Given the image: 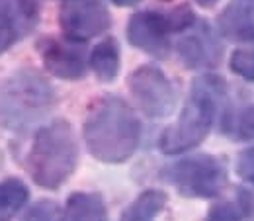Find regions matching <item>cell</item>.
I'll use <instances>...</instances> for the list:
<instances>
[{
  "label": "cell",
  "mask_w": 254,
  "mask_h": 221,
  "mask_svg": "<svg viewBox=\"0 0 254 221\" xmlns=\"http://www.w3.org/2000/svg\"><path fill=\"white\" fill-rule=\"evenodd\" d=\"M41 59L53 76L63 80H80L88 67L86 55L80 47L55 39H47L41 45Z\"/></svg>",
  "instance_id": "cell-11"
},
{
  "label": "cell",
  "mask_w": 254,
  "mask_h": 221,
  "mask_svg": "<svg viewBox=\"0 0 254 221\" xmlns=\"http://www.w3.org/2000/svg\"><path fill=\"white\" fill-rule=\"evenodd\" d=\"M82 135L96 160L120 164L137 151L141 122L126 100L108 94L98 98L88 108Z\"/></svg>",
  "instance_id": "cell-1"
},
{
  "label": "cell",
  "mask_w": 254,
  "mask_h": 221,
  "mask_svg": "<svg viewBox=\"0 0 254 221\" xmlns=\"http://www.w3.org/2000/svg\"><path fill=\"white\" fill-rule=\"evenodd\" d=\"M59 24L68 41H88L110 30L112 16L102 0H64Z\"/></svg>",
  "instance_id": "cell-7"
},
{
  "label": "cell",
  "mask_w": 254,
  "mask_h": 221,
  "mask_svg": "<svg viewBox=\"0 0 254 221\" xmlns=\"http://www.w3.org/2000/svg\"><path fill=\"white\" fill-rule=\"evenodd\" d=\"M195 2H197L201 8H213V6H215L219 0H195Z\"/></svg>",
  "instance_id": "cell-22"
},
{
  "label": "cell",
  "mask_w": 254,
  "mask_h": 221,
  "mask_svg": "<svg viewBox=\"0 0 254 221\" xmlns=\"http://www.w3.org/2000/svg\"><path fill=\"white\" fill-rule=\"evenodd\" d=\"M229 133L239 139H254V106L241 110L237 116L227 114V122L223 124Z\"/></svg>",
  "instance_id": "cell-18"
},
{
  "label": "cell",
  "mask_w": 254,
  "mask_h": 221,
  "mask_svg": "<svg viewBox=\"0 0 254 221\" xmlns=\"http://www.w3.org/2000/svg\"><path fill=\"white\" fill-rule=\"evenodd\" d=\"M162 178L186 198H215L227 186V168L217 157H184L162 170Z\"/></svg>",
  "instance_id": "cell-5"
},
{
  "label": "cell",
  "mask_w": 254,
  "mask_h": 221,
  "mask_svg": "<svg viewBox=\"0 0 254 221\" xmlns=\"http://www.w3.org/2000/svg\"><path fill=\"white\" fill-rule=\"evenodd\" d=\"M114 4H118V6H133V4H137V2H141V0H112Z\"/></svg>",
  "instance_id": "cell-23"
},
{
  "label": "cell",
  "mask_w": 254,
  "mask_h": 221,
  "mask_svg": "<svg viewBox=\"0 0 254 221\" xmlns=\"http://www.w3.org/2000/svg\"><path fill=\"white\" fill-rule=\"evenodd\" d=\"M166 206V194L160 190H145L124 212L120 221H155Z\"/></svg>",
  "instance_id": "cell-15"
},
{
  "label": "cell",
  "mask_w": 254,
  "mask_h": 221,
  "mask_svg": "<svg viewBox=\"0 0 254 221\" xmlns=\"http://www.w3.org/2000/svg\"><path fill=\"white\" fill-rule=\"evenodd\" d=\"M237 174L254 186V147L243 151L237 160Z\"/></svg>",
  "instance_id": "cell-21"
},
{
  "label": "cell",
  "mask_w": 254,
  "mask_h": 221,
  "mask_svg": "<svg viewBox=\"0 0 254 221\" xmlns=\"http://www.w3.org/2000/svg\"><path fill=\"white\" fill-rule=\"evenodd\" d=\"M24 221H59V214H57L55 204L45 200V202L35 204L32 210L28 212V216H26Z\"/></svg>",
  "instance_id": "cell-20"
},
{
  "label": "cell",
  "mask_w": 254,
  "mask_h": 221,
  "mask_svg": "<svg viewBox=\"0 0 254 221\" xmlns=\"http://www.w3.org/2000/svg\"><path fill=\"white\" fill-rule=\"evenodd\" d=\"M217 26L231 41H254V0H231L219 14Z\"/></svg>",
  "instance_id": "cell-12"
},
{
  "label": "cell",
  "mask_w": 254,
  "mask_h": 221,
  "mask_svg": "<svg viewBox=\"0 0 254 221\" xmlns=\"http://www.w3.org/2000/svg\"><path fill=\"white\" fill-rule=\"evenodd\" d=\"M221 43L205 22H195L178 41V55L190 69L213 67L221 59Z\"/></svg>",
  "instance_id": "cell-10"
},
{
  "label": "cell",
  "mask_w": 254,
  "mask_h": 221,
  "mask_svg": "<svg viewBox=\"0 0 254 221\" xmlns=\"http://www.w3.org/2000/svg\"><path fill=\"white\" fill-rule=\"evenodd\" d=\"M223 96H225L223 78L213 74L195 78L178 120L170 127H166L164 133L160 135V151L164 155H182L197 147L211 131Z\"/></svg>",
  "instance_id": "cell-2"
},
{
  "label": "cell",
  "mask_w": 254,
  "mask_h": 221,
  "mask_svg": "<svg viewBox=\"0 0 254 221\" xmlns=\"http://www.w3.org/2000/svg\"><path fill=\"white\" fill-rule=\"evenodd\" d=\"M30 200L28 186L18 178L0 180V221H10Z\"/></svg>",
  "instance_id": "cell-16"
},
{
  "label": "cell",
  "mask_w": 254,
  "mask_h": 221,
  "mask_svg": "<svg viewBox=\"0 0 254 221\" xmlns=\"http://www.w3.org/2000/svg\"><path fill=\"white\" fill-rule=\"evenodd\" d=\"M55 104L51 84L33 69H20L0 82V129L20 131L39 122Z\"/></svg>",
  "instance_id": "cell-4"
},
{
  "label": "cell",
  "mask_w": 254,
  "mask_h": 221,
  "mask_svg": "<svg viewBox=\"0 0 254 221\" xmlns=\"http://www.w3.org/2000/svg\"><path fill=\"white\" fill-rule=\"evenodd\" d=\"M59 221H108V210L100 194L74 192L68 196Z\"/></svg>",
  "instance_id": "cell-13"
},
{
  "label": "cell",
  "mask_w": 254,
  "mask_h": 221,
  "mask_svg": "<svg viewBox=\"0 0 254 221\" xmlns=\"http://www.w3.org/2000/svg\"><path fill=\"white\" fill-rule=\"evenodd\" d=\"M78 162V143L66 120H53L37 129L28 153V170L41 188L57 190L70 178Z\"/></svg>",
  "instance_id": "cell-3"
},
{
  "label": "cell",
  "mask_w": 254,
  "mask_h": 221,
  "mask_svg": "<svg viewBox=\"0 0 254 221\" xmlns=\"http://www.w3.org/2000/svg\"><path fill=\"white\" fill-rule=\"evenodd\" d=\"M120 45L114 37H106L104 41H100L90 53V61L88 65L92 67L94 74L98 80L102 82H112L116 80V76L120 74Z\"/></svg>",
  "instance_id": "cell-14"
},
{
  "label": "cell",
  "mask_w": 254,
  "mask_h": 221,
  "mask_svg": "<svg viewBox=\"0 0 254 221\" xmlns=\"http://www.w3.org/2000/svg\"><path fill=\"white\" fill-rule=\"evenodd\" d=\"M249 210L251 198L239 192V198L235 202H223L213 206L207 214V221H241L249 216Z\"/></svg>",
  "instance_id": "cell-17"
},
{
  "label": "cell",
  "mask_w": 254,
  "mask_h": 221,
  "mask_svg": "<svg viewBox=\"0 0 254 221\" xmlns=\"http://www.w3.org/2000/svg\"><path fill=\"white\" fill-rule=\"evenodd\" d=\"M170 24L166 14L160 12H137L127 22V39L133 47L153 55L166 57L170 51Z\"/></svg>",
  "instance_id": "cell-8"
},
{
  "label": "cell",
  "mask_w": 254,
  "mask_h": 221,
  "mask_svg": "<svg viewBox=\"0 0 254 221\" xmlns=\"http://www.w3.org/2000/svg\"><path fill=\"white\" fill-rule=\"evenodd\" d=\"M129 90L139 110L149 118H164L176 108V90L155 65H143L129 74Z\"/></svg>",
  "instance_id": "cell-6"
},
{
  "label": "cell",
  "mask_w": 254,
  "mask_h": 221,
  "mask_svg": "<svg viewBox=\"0 0 254 221\" xmlns=\"http://www.w3.org/2000/svg\"><path fill=\"white\" fill-rule=\"evenodd\" d=\"M37 22V0H0V55L32 33Z\"/></svg>",
  "instance_id": "cell-9"
},
{
  "label": "cell",
  "mask_w": 254,
  "mask_h": 221,
  "mask_svg": "<svg viewBox=\"0 0 254 221\" xmlns=\"http://www.w3.org/2000/svg\"><path fill=\"white\" fill-rule=\"evenodd\" d=\"M231 71L241 78L254 82V49H237L231 55Z\"/></svg>",
  "instance_id": "cell-19"
}]
</instances>
